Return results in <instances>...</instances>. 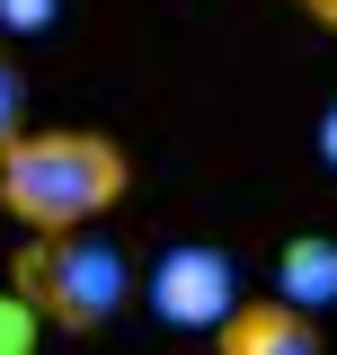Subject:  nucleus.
I'll list each match as a JSON object with an SVG mask.
<instances>
[{
    "instance_id": "f257e3e1",
    "label": "nucleus",
    "mask_w": 337,
    "mask_h": 355,
    "mask_svg": "<svg viewBox=\"0 0 337 355\" xmlns=\"http://www.w3.org/2000/svg\"><path fill=\"white\" fill-rule=\"evenodd\" d=\"M133 187V160L98 125H27L0 151V214L18 231H89Z\"/></svg>"
},
{
    "instance_id": "f03ea898",
    "label": "nucleus",
    "mask_w": 337,
    "mask_h": 355,
    "mask_svg": "<svg viewBox=\"0 0 337 355\" xmlns=\"http://www.w3.org/2000/svg\"><path fill=\"white\" fill-rule=\"evenodd\" d=\"M9 293L53 320V329H71V338H98L116 311L133 302V266L116 240H89V231H27V249L9 258Z\"/></svg>"
},
{
    "instance_id": "7ed1b4c3",
    "label": "nucleus",
    "mask_w": 337,
    "mask_h": 355,
    "mask_svg": "<svg viewBox=\"0 0 337 355\" xmlns=\"http://www.w3.org/2000/svg\"><path fill=\"white\" fill-rule=\"evenodd\" d=\"M142 302L160 311L168 329H222V320L240 311V275H231V258H222V249L187 240V249H168V258L151 266Z\"/></svg>"
},
{
    "instance_id": "20e7f679",
    "label": "nucleus",
    "mask_w": 337,
    "mask_h": 355,
    "mask_svg": "<svg viewBox=\"0 0 337 355\" xmlns=\"http://www.w3.org/2000/svg\"><path fill=\"white\" fill-rule=\"evenodd\" d=\"M213 338H222V355H329V347H320V320L293 311V302H275V293L240 302Z\"/></svg>"
},
{
    "instance_id": "39448f33",
    "label": "nucleus",
    "mask_w": 337,
    "mask_h": 355,
    "mask_svg": "<svg viewBox=\"0 0 337 355\" xmlns=\"http://www.w3.org/2000/svg\"><path fill=\"white\" fill-rule=\"evenodd\" d=\"M275 302L337 311V240H329V231H302V240L275 249Z\"/></svg>"
},
{
    "instance_id": "423d86ee",
    "label": "nucleus",
    "mask_w": 337,
    "mask_h": 355,
    "mask_svg": "<svg viewBox=\"0 0 337 355\" xmlns=\"http://www.w3.org/2000/svg\"><path fill=\"white\" fill-rule=\"evenodd\" d=\"M27 133V71H18V53L0 44V151Z\"/></svg>"
},
{
    "instance_id": "0eeeda50",
    "label": "nucleus",
    "mask_w": 337,
    "mask_h": 355,
    "mask_svg": "<svg viewBox=\"0 0 337 355\" xmlns=\"http://www.w3.org/2000/svg\"><path fill=\"white\" fill-rule=\"evenodd\" d=\"M0 355H36V311L0 284Z\"/></svg>"
},
{
    "instance_id": "6e6552de",
    "label": "nucleus",
    "mask_w": 337,
    "mask_h": 355,
    "mask_svg": "<svg viewBox=\"0 0 337 355\" xmlns=\"http://www.w3.org/2000/svg\"><path fill=\"white\" fill-rule=\"evenodd\" d=\"M9 27H53V0H0Z\"/></svg>"
},
{
    "instance_id": "1a4fd4ad",
    "label": "nucleus",
    "mask_w": 337,
    "mask_h": 355,
    "mask_svg": "<svg viewBox=\"0 0 337 355\" xmlns=\"http://www.w3.org/2000/svg\"><path fill=\"white\" fill-rule=\"evenodd\" d=\"M293 9L311 18V27H329V36H337V0H293Z\"/></svg>"
},
{
    "instance_id": "9d476101",
    "label": "nucleus",
    "mask_w": 337,
    "mask_h": 355,
    "mask_svg": "<svg viewBox=\"0 0 337 355\" xmlns=\"http://www.w3.org/2000/svg\"><path fill=\"white\" fill-rule=\"evenodd\" d=\"M320 160H329V169H337V107H329V116H320Z\"/></svg>"
}]
</instances>
